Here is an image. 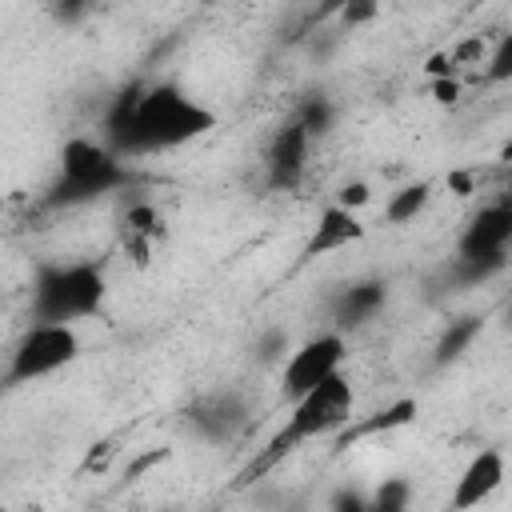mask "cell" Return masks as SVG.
I'll use <instances>...</instances> for the list:
<instances>
[{"label":"cell","mask_w":512,"mask_h":512,"mask_svg":"<svg viewBox=\"0 0 512 512\" xmlns=\"http://www.w3.org/2000/svg\"><path fill=\"white\" fill-rule=\"evenodd\" d=\"M108 292L104 264L72 260V264H40L32 280V320L72 324L96 316Z\"/></svg>","instance_id":"obj_3"},{"label":"cell","mask_w":512,"mask_h":512,"mask_svg":"<svg viewBox=\"0 0 512 512\" xmlns=\"http://www.w3.org/2000/svg\"><path fill=\"white\" fill-rule=\"evenodd\" d=\"M124 228H128V232H140V236H152V240L164 236V220H160V212H156L152 200H136V204H128V212H124Z\"/></svg>","instance_id":"obj_18"},{"label":"cell","mask_w":512,"mask_h":512,"mask_svg":"<svg viewBox=\"0 0 512 512\" xmlns=\"http://www.w3.org/2000/svg\"><path fill=\"white\" fill-rule=\"evenodd\" d=\"M80 356V336L72 324H48V320H32V328L20 336V344L12 348V360H8V372H4V384L8 388H20V384H32L40 376H52L60 372L64 364H72Z\"/></svg>","instance_id":"obj_5"},{"label":"cell","mask_w":512,"mask_h":512,"mask_svg":"<svg viewBox=\"0 0 512 512\" xmlns=\"http://www.w3.org/2000/svg\"><path fill=\"white\" fill-rule=\"evenodd\" d=\"M504 320H508V328H512V300H508V308H504Z\"/></svg>","instance_id":"obj_32"},{"label":"cell","mask_w":512,"mask_h":512,"mask_svg":"<svg viewBox=\"0 0 512 512\" xmlns=\"http://www.w3.org/2000/svg\"><path fill=\"white\" fill-rule=\"evenodd\" d=\"M164 456H168V452L160 448V452H148V456H140V460H132V464H128V472H124V480H140V476H144V472H148L152 464H160Z\"/></svg>","instance_id":"obj_28"},{"label":"cell","mask_w":512,"mask_h":512,"mask_svg":"<svg viewBox=\"0 0 512 512\" xmlns=\"http://www.w3.org/2000/svg\"><path fill=\"white\" fill-rule=\"evenodd\" d=\"M208 128H216V112H208L184 88L128 84L104 116V144H112L120 156H140V152L180 148L204 136Z\"/></svg>","instance_id":"obj_1"},{"label":"cell","mask_w":512,"mask_h":512,"mask_svg":"<svg viewBox=\"0 0 512 512\" xmlns=\"http://www.w3.org/2000/svg\"><path fill=\"white\" fill-rule=\"evenodd\" d=\"M352 404H356V388L344 372L320 380L312 392H304L300 400H292L288 420L264 440V448H256V456L236 472V488H248L256 480H264L268 472H276L300 444L320 440V436H336L348 420H352Z\"/></svg>","instance_id":"obj_2"},{"label":"cell","mask_w":512,"mask_h":512,"mask_svg":"<svg viewBox=\"0 0 512 512\" xmlns=\"http://www.w3.org/2000/svg\"><path fill=\"white\" fill-rule=\"evenodd\" d=\"M412 420H416V400H412V396H400V400L376 408V412L364 416V420H348V424L336 432V448H352V444H360V440H368V436L396 432V428H404V424H412Z\"/></svg>","instance_id":"obj_13"},{"label":"cell","mask_w":512,"mask_h":512,"mask_svg":"<svg viewBox=\"0 0 512 512\" xmlns=\"http://www.w3.org/2000/svg\"><path fill=\"white\" fill-rule=\"evenodd\" d=\"M456 56H452V48L448 52H436V56H428V64H424V72L436 80V76H456Z\"/></svg>","instance_id":"obj_25"},{"label":"cell","mask_w":512,"mask_h":512,"mask_svg":"<svg viewBox=\"0 0 512 512\" xmlns=\"http://www.w3.org/2000/svg\"><path fill=\"white\" fill-rule=\"evenodd\" d=\"M500 484H504V456H500L496 448H480V452L464 464V472L456 476L448 504H452V508H476V504H484Z\"/></svg>","instance_id":"obj_10"},{"label":"cell","mask_w":512,"mask_h":512,"mask_svg":"<svg viewBox=\"0 0 512 512\" xmlns=\"http://www.w3.org/2000/svg\"><path fill=\"white\" fill-rule=\"evenodd\" d=\"M312 136H324L332 124H336V104H332V96H324V92H308L300 104H296V112H292Z\"/></svg>","instance_id":"obj_17"},{"label":"cell","mask_w":512,"mask_h":512,"mask_svg":"<svg viewBox=\"0 0 512 512\" xmlns=\"http://www.w3.org/2000/svg\"><path fill=\"white\" fill-rule=\"evenodd\" d=\"M428 200H432V184H428V180L404 184L400 192L388 196V204H384V220H388V224H408V220H416V216L428 208Z\"/></svg>","instance_id":"obj_16"},{"label":"cell","mask_w":512,"mask_h":512,"mask_svg":"<svg viewBox=\"0 0 512 512\" xmlns=\"http://www.w3.org/2000/svg\"><path fill=\"white\" fill-rule=\"evenodd\" d=\"M388 300V284L380 276H364V280H352L340 288V296L332 300V316H336V328H364Z\"/></svg>","instance_id":"obj_12"},{"label":"cell","mask_w":512,"mask_h":512,"mask_svg":"<svg viewBox=\"0 0 512 512\" xmlns=\"http://www.w3.org/2000/svg\"><path fill=\"white\" fill-rule=\"evenodd\" d=\"M344 356H348V344L340 332H320L312 340H304L288 360H284V372H280V392L284 400H300L304 392H312L320 380L336 376L344 368Z\"/></svg>","instance_id":"obj_6"},{"label":"cell","mask_w":512,"mask_h":512,"mask_svg":"<svg viewBox=\"0 0 512 512\" xmlns=\"http://www.w3.org/2000/svg\"><path fill=\"white\" fill-rule=\"evenodd\" d=\"M480 328H484L480 316H460V320H452V324L444 328V336L436 340V348H432V364H436V368L456 364V360L472 348V340L480 336Z\"/></svg>","instance_id":"obj_14"},{"label":"cell","mask_w":512,"mask_h":512,"mask_svg":"<svg viewBox=\"0 0 512 512\" xmlns=\"http://www.w3.org/2000/svg\"><path fill=\"white\" fill-rule=\"evenodd\" d=\"M336 4H340V0H324V4H320V16H324V12H332ZM376 4H380V0H376Z\"/></svg>","instance_id":"obj_31"},{"label":"cell","mask_w":512,"mask_h":512,"mask_svg":"<svg viewBox=\"0 0 512 512\" xmlns=\"http://www.w3.org/2000/svg\"><path fill=\"white\" fill-rule=\"evenodd\" d=\"M96 4H100V0H52V16H56L60 24H76V20H84Z\"/></svg>","instance_id":"obj_22"},{"label":"cell","mask_w":512,"mask_h":512,"mask_svg":"<svg viewBox=\"0 0 512 512\" xmlns=\"http://www.w3.org/2000/svg\"><path fill=\"white\" fill-rule=\"evenodd\" d=\"M188 424L196 436L212 440V444H228L244 432L248 424V404L240 392H212V396H200L192 408H188Z\"/></svg>","instance_id":"obj_8"},{"label":"cell","mask_w":512,"mask_h":512,"mask_svg":"<svg viewBox=\"0 0 512 512\" xmlns=\"http://www.w3.org/2000/svg\"><path fill=\"white\" fill-rule=\"evenodd\" d=\"M512 80V28L492 44L484 60V84H508Z\"/></svg>","instance_id":"obj_19"},{"label":"cell","mask_w":512,"mask_h":512,"mask_svg":"<svg viewBox=\"0 0 512 512\" xmlns=\"http://www.w3.org/2000/svg\"><path fill=\"white\" fill-rule=\"evenodd\" d=\"M504 264H508V252L504 256H452L448 280L456 288H476V284L492 280L496 272H504Z\"/></svg>","instance_id":"obj_15"},{"label":"cell","mask_w":512,"mask_h":512,"mask_svg":"<svg viewBox=\"0 0 512 512\" xmlns=\"http://www.w3.org/2000/svg\"><path fill=\"white\" fill-rule=\"evenodd\" d=\"M128 180H132V172L112 144L72 136L60 152V172H56V184L48 192V204L52 208H76V204H88L96 196L124 188Z\"/></svg>","instance_id":"obj_4"},{"label":"cell","mask_w":512,"mask_h":512,"mask_svg":"<svg viewBox=\"0 0 512 512\" xmlns=\"http://www.w3.org/2000/svg\"><path fill=\"white\" fill-rule=\"evenodd\" d=\"M500 160H508V164H512V140H508V144L500 148Z\"/></svg>","instance_id":"obj_30"},{"label":"cell","mask_w":512,"mask_h":512,"mask_svg":"<svg viewBox=\"0 0 512 512\" xmlns=\"http://www.w3.org/2000/svg\"><path fill=\"white\" fill-rule=\"evenodd\" d=\"M512 244V200L484 204L460 232L456 256H504Z\"/></svg>","instance_id":"obj_9"},{"label":"cell","mask_w":512,"mask_h":512,"mask_svg":"<svg viewBox=\"0 0 512 512\" xmlns=\"http://www.w3.org/2000/svg\"><path fill=\"white\" fill-rule=\"evenodd\" d=\"M312 140H316V136H312L296 116L276 128V136H272V144H268V156H264V180H268L272 192H296V188L304 184Z\"/></svg>","instance_id":"obj_7"},{"label":"cell","mask_w":512,"mask_h":512,"mask_svg":"<svg viewBox=\"0 0 512 512\" xmlns=\"http://www.w3.org/2000/svg\"><path fill=\"white\" fill-rule=\"evenodd\" d=\"M448 184L456 188V196H468V192H472V176H468V172H452Z\"/></svg>","instance_id":"obj_29"},{"label":"cell","mask_w":512,"mask_h":512,"mask_svg":"<svg viewBox=\"0 0 512 512\" xmlns=\"http://www.w3.org/2000/svg\"><path fill=\"white\" fill-rule=\"evenodd\" d=\"M360 236H364L360 216H356L352 208H344V204H328V208L320 212V220H316V228H312L308 244H304V260H316V256L340 252V248L356 244Z\"/></svg>","instance_id":"obj_11"},{"label":"cell","mask_w":512,"mask_h":512,"mask_svg":"<svg viewBox=\"0 0 512 512\" xmlns=\"http://www.w3.org/2000/svg\"><path fill=\"white\" fill-rule=\"evenodd\" d=\"M408 500H412L408 480L392 476V480H380V488L372 492V512H400V508H408Z\"/></svg>","instance_id":"obj_20"},{"label":"cell","mask_w":512,"mask_h":512,"mask_svg":"<svg viewBox=\"0 0 512 512\" xmlns=\"http://www.w3.org/2000/svg\"><path fill=\"white\" fill-rule=\"evenodd\" d=\"M456 96H460V80H456V76H436V80H432V100L452 104Z\"/></svg>","instance_id":"obj_27"},{"label":"cell","mask_w":512,"mask_h":512,"mask_svg":"<svg viewBox=\"0 0 512 512\" xmlns=\"http://www.w3.org/2000/svg\"><path fill=\"white\" fill-rule=\"evenodd\" d=\"M280 352H288V332H284V328H268V332L256 340V356H260L264 364H272V360H280Z\"/></svg>","instance_id":"obj_21"},{"label":"cell","mask_w":512,"mask_h":512,"mask_svg":"<svg viewBox=\"0 0 512 512\" xmlns=\"http://www.w3.org/2000/svg\"><path fill=\"white\" fill-rule=\"evenodd\" d=\"M152 244H156L152 236H140V232H128V228H124V252L132 256V264L144 268V264L152 260Z\"/></svg>","instance_id":"obj_23"},{"label":"cell","mask_w":512,"mask_h":512,"mask_svg":"<svg viewBox=\"0 0 512 512\" xmlns=\"http://www.w3.org/2000/svg\"><path fill=\"white\" fill-rule=\"evenodd\" d=\"M372 200V192H368V184L364 180H352V184H344L340 192H336V204H344V208H360V204H368Z\"/></svg>","instance_id":"obj_24"},{"label":"cell","mask_w":512,"mask_h":512,"mask_svg":"<svg viewBox=\"0 0 512 512\" xmlns=\"http://www.w3.org/2000/svg\"><path fill=\"white\" fill-rule=\"evenodd\" d=\"M112 456H116L112 440H100V444H92V452H88V460H84V472H104Z\"/></svg>","instance_id":"obj_26"},{"label":"cell","mask_w":512,"mask_h":512,"mask_svg":"<svg viewBox=\"0 0 512 512\" xmlns=\"http://www.w3.org/2000/svg\"><path fill=\"white\" fill-rule=\"evenodd\" d=\"M200 4H216V0H200Z\"/></svg>","instance_id":"obj_33"}]
</instances>
